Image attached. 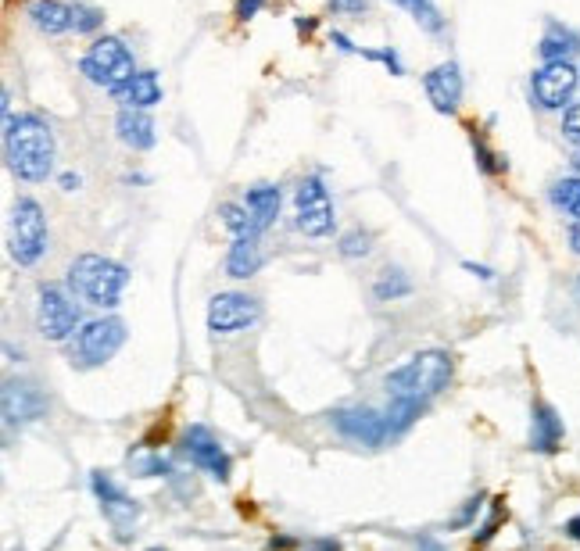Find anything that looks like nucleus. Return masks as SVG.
<instances>
[{"mask_svg": "<svg viewBox=\"0 0 580 551\" xmlns=\"http://www.w3.org/2000/svg\"><path fill=\"white\" fill-rule=\"evenodd\" d=\"M312 551H341V544L333 541V537H316V541L308 544Z\"/></svg>", "mask_w": 580, "mask_h": 551, "instance_id": "37", "label": "nucleus"}, {"mask_svg": "<svg viewBox=\"0 0 580 551\" xmlns=\"http://www.w3.org/2000/svg\"><path fill=\"white\" fill-rule=\"evenodd\" d=\"M563 133L580 144V104H573V108L563 115Z\"/></svg>", "mask_w": 580, "mask_h": 551, "instance_id": "34", "label": "nucleus"}, {"mask_svg": "<svg viewBox=\"0 0 580 551\" xmlns=\"http://www.w3.org/2000/svg\"><path fill=\"white\" fill-rule=\"evenodd\" d=\"M219 219H222V226L230 229L233 237H248V233H251V212H248V204H233V201L219 204Z\"/></svg>", "mask_w": 580, "mask_h": 551, "instance_id": "27", "label": "nucleus"}, {"mask_svg": "<svg viewBox=\"0 0 580 551\" xmlns=\"http://www.w3.org/2000/svg\"><path fill=\"white\" fill-rule=\"evenodd\" d=\"M36 326H40L43 340H72V333L79 330V305L76 297L65 294L54 283H43L40 294H36Z\"/></svg>", "mask_w": 580, "mask_h": 551, "instance_id": "7", "label": "nucleus"}, {"mask_svg": "<svg viewBox=\"0 0 580 551\" xmlns=\"http://www.w3.org/2000/svg\"><path fill=\"white\" fill-rule=\"evenodd\" d=\"M79 183H83V179H79L76 172H65V176H61V190H69V194L72 190H79Z\"/></svg>", "mask_w": 580, "mask_h": 551, "instance_id": "39", "label": "nucleus"}, {"mask_svg": "<svg viewBox=\"0 0 580 551\" xmlns=\"http://www.w3.org/2000/svg\"><path fill=\"white\" fill-rule=\"evenodd\" d=\"M90 491H94V498L101 501V512L111 523V530H115V537H119V541H129V530H133L140 519L137 501L129 498V494L122 491L108 473H101V469L90 473Z\"/></svg>", "mask_w": 580, "mask_h": 551, "instance_id": "10", "label": "nucleus"}, {"mask_svg": "<svg viewBox=\"0 0 580 551\" xmlns=\"http://www.w3.org/2000/svg\"><path fill=\"white\" fill-rule=\"evenodd\" d=\"M115 97H122L126 108L151 111L154 104H162V83H158V72H137V76L126 83V90H119Z\"/></svg>", "mask_w": 580, "mask_h": 551, "instance_id": "21", "label": "nucleus"}, {"mask_svg": "<svg viewBox=\"0 0 580 551\" xmlns=\"http://www.w3.org/2000/svg\"><path fill=\"white\" fill-rule=\"evenodd\" d=\"M265 0H237V18L240 22H248V18H255L258 11H262Z\"/></svg>", "mask_w": 580, "mask_h": 551, "instance_id": "36", "label": "nucleus"}, {"mask_svg": "<svg viewBox=\"0 0 580 551\" xmlns=\"http://www.w3.org/2000/svg\"><path fill=\"white\" fill-rule=\"evenodd\" d=\"M373 294H376V301H398V297L412 294V280L398 269V265H387V269H380V276H376Z\"/></svg>", "mask_w": 580, "mask_h": 551, "instance_id": "23", "label": "nucleus"}, {"mask_svg": "<svg viewBox=\"0 0 580 551\" xmlns=\"http://www.w3.org/2000/svg\"><path fill=\"white\" fill-rule=\"evenodd\" d=\"M26 15L47 36L69 33L72 29V4H65V0H29Z\"/></svg>", "mask_w": 580, "mask_h": 551, "instance_id": "19", "label": "nucleus"}, {"mask_svg": "<svg viewBox=\"0 0 580 551\" xmlns=\"http://www.w3.org/2000/svg\"><path fill=\"white\" fill-rule=\"evenodd\" d=\"M462 269H466V272H477L480 280H491V276H495V272L487 269V265H477V262H466V265H462Z\"/></svg>", "mask_w": 580, "mask_h": 551, "instance_id": "40", "label": "nucleus"}, {"mask_svg": "<svg viewBox=\"0 0 580 551\" xmlns=\"http://www.w3.org/2000/svg\"><path fill=\"white\" fill-rule=\"evenodd\" d=\"M115 133H119V140L126 147H133V151H151L154 147V119L151 111L144 108H122L119 115H115Z\"/></svg>", "mask_w": 580, "mask_h": 551, "instance_id": "17", "label": "nucleus"}, {"mask_svg": "<svg viewBox=\"0 0 580 551\" xmlns=\"http://www.w3.org/2000/svg\"><path fill=\"white\" fill-rule=\"evenodd\" d=\"M4 162L26 183H43L54 169V133L40 115L4 119Z\"/></svg>", "mask_w": 580, "mask_h": 551, "instance_id": "1", "label": "nucleus"}, {"mask_svg": "<svg viewBox=\"0 0 580 551\" xmlns=\"http://www.w3.org/2000/svg\"><path fill=\"white\" fill-rule=\"evenodd\" d=\"M455 376V358L441 348H427L409 355L398 369L384 376L391 398H412V401H434L441 390H448Z\"/></svg>", "mask_w": 580, "mask_h": 551, "instance_id": "2", "label": "nucleus"}, {"mask_svg": "<svg viewBox=\"0 0 580 551\" xmlns=\"http://www.w3.org/2000/svg\"><path fill=\"white\" fill-rule=\"evenodd\" d=\"M137 469H140V476H169L172 473V462L165 455H151V458H144Z\"/></svg>", "mask_w": 580, "mask_h": 551, "instance_id": "33", "label": "nucleus"}, {"mask_svg": "<svg viewBox=\"0 0 580 551\" xmlns=\"http://www.w3.org/2000/svg\"><path fill=\"white\" fill-rule=\"evenodd\" d=\"M47 215L40 201L33 197H18L11 208V258L18 265H36L47 251Z\"/></svg>", "mask_w": 580, "mask_h": 551, "instance_id": "6", "label": "nucleus"}, {"mask_svg": "<svg viewBox=\"0 0 580 551\" xmlns=\"http://www.w3.org/2000/svg\"><path fill=\"white\" fill-rule=\"evenodd\" d=\"M258 319H262V305L251 294H240V290H222L208 301V330L215 337L251 330Z\"/></svg>", "mask_w": 580, "mask_h": 551, "instance_id": "9", "label": "nucleus"}, {"mask_svg": "<svg viewBox=\"0 0 580 551\" xmlns=\"http://www.w3.org/2000/svg\"><path fill=\"white\" fill-rule=\"evenodd\" d=\"M69 294L83 305L94 308H115L129 287V269L115 258L104 255H79L72 258L69 272H65Z\"/></svg>", "mask_w": 580, "mask_h": 551, "instance_id": "3", "label": "nucleus"}, {"mask_svg": "<svg viewBox=\"0 0 580 551\" xmlns=\"http://www.w3.org/2000/svg\"><path fill=\"white\" fill-rule=\"evenodd\" d=\"M473 154H477L480 169L491 172V176H495V172H505V162H502V158H498L495 151H491V147H487V140L477 133V129H473Z\"/></svg>", "mask_w": 580, "mask_h": 551, "instance_id": "31", "label": "nucleus"}, {"mask_svg": "<svg viewBox=\"0 0 580 551\" xmlns=\"http://www.w3.org/2000/svg\"><path fill=\"white\" fill-rule=\"evenodd\" d=\"M577 36L573 33H566V29H559V26H552L545 33V40H541V47H538V54L545 61H570V54L577 51Z\"/></svg>", "mask_w": 580, "mask_h": 551, "instance_id": "25", "label": "nucleus"}, {"mask_svg": "<svg viewBox=\"0 0 580 551\" xmlns=\"http://www.w3.org/2000/svg\"><path fill=\"white\" fill-rule=\"evenodd\" d=\"M337 251H341L344 258H366L369 251H373V233L362 226L348 229L341 240H337Z\"/></svg>", "mask_w": 580, "mask_h": 551, "instance_id": "28", "label": "nucleus"}, {"mask_svg": "<svg viewBox=\"0 0 580 551\" xmlns=\"http://www.w3.org/2000/svg\"><path fill=\"white\" fill-rule=\"evenodd\" d=\"M423 90H427L430 104H434L441 115H455L462 101V72L455 61H441L437 68H430L423 76Z\"/></svg>", "mask_w": 580, "mask_h": 551, "instance_id": "15", "label": "nucleus"}, {"mask_svg": "<svg viewBox=\"0 0 580 551\" xmlns=\"http://www.w3.org/2000/svg\"><path fill=\"white\" fill-rule=\"evenodd\" d=\"M570 247H573V251H577V255H580V222L570 229Z\"/></svg>", "mask_w": 580, "mask_h": 551, "instance_id": "42", "label": "nucleus"}, {"mask_svg": "<svg viewBox=\"0 0 580 551\" xmlns=\"http://www.w3.org/2000/svg\"><path fill=\"white\" fill-rule=\"evenodd\" d=\"M79 72L94 86H104L108 94H119V90H126L129 79L137 76V61L119 36H97L79 58Z\"/></svg>", "mask_w": 580, "mask_h": 551, "instance_id": "4", "label": "nucleus"}, {"mask_svg": "<svg viewBox=\"0 0 580 551\" xmlns=\"http://www.w3.org/2000/svg\"><path fill=\"white\" fill-rule=\"evenodd\" d=\"M104 26V11L94 4H72V29L76 33H97Z\"/></svg>", "mask_w": 580, "mask_h": 551, "instance_id": "30", "label": "nucleus"}, {"mask_svg": "<svg viewBox=\"0 0 580 551\" xmlns=\"http://www.w3.org/2000/svg\"><path fill=\"white\" fill-rule=\"evenodd\" d=\"M552 204L559 212H566L570 219L580 222V176H566V179H555L552 190H548Z\"/></svg>", "mask_w": 580, "mask_h": 551, "instance_id": "24", "label": "nucleus"}, {"mask_svg": "<svg viewBox=\"0 0 580 551\" xmlns=\"http://www.w3.org/2000/svg\"><path fill=\"white\" fill-rule=\"evenodd\" d=\"M423 401H412V398H391V405H387V430H391V437H401V433L409 430L412 423H416L419 416H423Z\"/></svg>", "mask_w": 580, "mask_h": 551, "instance_id": "22", "label": "nucleus"}, {"mask_svg": "<svg viewBox=\"0 0 580 551\" xmlns=\"http://www.w3.org/2000/svg\"><path fill=\"white\" fill-rule=\"evenodd\" d=\"M294 544H298V541H294V537H273V541H269V548H280V551H287V548H294Z\"/></svg>", "mask_w": 580, "mask_h": 551, "instance_id": "41", "label": "nucleus"}, {"mask_svg": "<svg viewBox=\"0 0 580 551\" xmlns=\"http://www.w3.org/2000/svg\"><path fill=\"white\" fill-rule=\"evenodd\" d=\"M563 437L566 426L559 419V412L548 401H534V408H530V451L555 455V451L563 448Z\"/></svg>", "mask_w": 580, "mask_h": 551, "instance_id": "16", "label": "nucleus"}, {"mask_svg": "<svg viewBox=\"0 0 580 551\" xmlns=\"http://www.w3.org/2000/svg\"><path fill=\"white\" fill-rule=\"evenodd\" d=\"M244 204H248V212H251V233L262 237L265 229L280 219L283 194H280V187H273V183H258V187H251L248 194H244Z\"/></svg>", "mask_w": 580, "mask_h": 551, "instance_id": "18", "label": "nucleus"}, {"mask_svg": "<svg viewBox=\"0 0 580 551\" xmlns=\"http://www.w3.org/2000/svg\"><path fill=\"white\" fill-rule=\"evenodd\" d=\"M262 237L248 233V237H233V247L230 255H226V272H230L233 280H248L262 269Z\"/></svg>", "mask_w": 580, "mask_h": 551, "instance_id": "20", "label": "nucleus"}, {"mask_svg": "<svg viewBox=\"0 0 580 551\" xmlns=\"http://www.w3.org/2000/svg\"><path fill=\"white\" fill-rule=\"evenodd\" d=\"M391 4L409 11V15L416 18V26H423L427 33H434V36L444 33V18H441V11H437L434 0H391Z\"/></svg>", "mask_w": 580, "mask_h": 551, "instance_id": "26", "label": "nucleus"}, {"mask_svg": "<svg viewBox=\"0 0 580 551\" xmlns=\"http://www.w3.org/2000/svg\"><path fill=\"white\" fill-rule=\"evenodd\" d=\"M333 430L344 433L348 441L362 444V448H380V444L391 437V430H387V416L384 412H376V408H337L330 416Z\"/></svg>", "mask_w": 580, "mask_h": 551, "instance_id": "13", "label": "nucleus"}, {"mask_svg": "<svg viewBox=\"0 0 580 551\" xmlns=\"http://www.w3.org/2000/svg\"><path fill=\"white\" fill-rule=\"evenodd\" d=\"M126 344V323L119 315H101L83 323L69 340V358L76 369H97V365L111 362Z\"/></svg>", "mask_w": 580, "mask_h": 551, "instance_id": "5", "label": "nucleus"}, {"mask_svg": "<svg viewBox=\"0 0 580 551\" xmlns=\"http://www.w3.org/2000/svg\"><path fill=\"white\" fill-rule=\"evenodd\" d=\"M183 455H187L197 469H205L212 480H219V484L230 480L233 458H230V451L222 448L219 437H215L208 426H201V423L187 426V433H183Z\"/></svg>", "mask_w": 580, "mask_h": 551, "instance_id": "11", "label": "nucleus"}, {"mask_svg": "<svg viewBox=\"0 0 580 551\" xmlns=\"http://www.w3.org/2000/svg\"><path fill=\"white\" fill-rule=\"evenodd\" d=\"M294 208H298V229L305 237H330L333 233V201L326 190L323 176H305L301 179L298 194H294Z\"/></svg>", "mask_w": 580, "mask_h": 551, "instance_id": "8", "label": "nucleus"}, {"mask_svg": "<svg viewBox=\"0 0 580 551\" xmlns=\"http://www.w3.org/2000/svg\"><path fill=\"white\" fill-rule=\"evenodd\" d=\"M563 530H566V537H570V541H580V516H570V519H566Z\"/></svg>", "mask_w": 580, "mask_h": 551, "instance_id": "38", "label": "nucleus"}, {"mask_svg": "<svg viewBox=\"0 0 580 551\" xmlns=\"http://www.w3.org/2000/svg\"><path fill=\"white\" fill-rule=\"evenodd\" d=\"M573 176H580V154H573Z\"/></svg>", "mask_w": 580, "mask_h": 551, "instance_id": "44", "label": "nucleus"}, {"mask_svg": "<svg viewBox=\"0 0 580 551\" xmlns=\"http://www.w3.org/2000/svg\"><path fill=\"white\" fill-rule=\"evenodd\" d=\"M0 408H4V423L8 426H26V423L43 419V412H47V398L36 390V383L8 380L4 383V394H0Z\"/></svg>", "mask_w": 580, "mask_h": 551, "instance_id": "14", "label": "nucleus"}, {"mask_svg": "<svg viewBox=\"0 0 580 551\" xmlns=\"http://www.w3.org/2000/svg\"><path fill=\"white\" fill-rule=\"evenodd\" d=\"M419 548H423V551H441V544L430 541V537H419Z\"/></svg>", "mask_w": 580, "mask_h": 551, "instance_id": "43", "label": "nucleus"}, {"mask_svg": "<svg viewBox=\"0 0 580 551\" xmlns=\"http://www.w3.org/2000/svg\"><path fill=\"white\" fill-rule=\"evenodd\" d=\"M580 72L570 61H545V65L530 76V90H534V101L548 111H559L570 104L573 90H577Z\"/></svg>", "mask_w": 580, "mask_h": 551, "instance_id": "12", "label": "nucleus"}, {"mask_svg": "<svg viewBox=\"0 0 580 551\" xmlns=\"http://www.w3.org/2000/svg\"><path fill=\"white\" fill-rule=\"evenodd\" d=\"M480 505H484V494H473L470 501H462V509H459V516L452 519V530H466V526H473V519L480 516Z\"/></svg>", "mask_w": 580, "mask_h": 551, "instance_id": "32", "label": "nucleus"}, {"mask_svg": "<svg viewBox=\"0 0 580 551\" xmlns=\"http://www.w3.org/2000/svg\"><path fill=\"white\" fill-rule=\"evenodd\" d=\"M505 516H509V512H505V501L495 498V501H491V516H487L484 523L477 526V534H473V548H484V544L495 541L498 526L505 523Z\"/></svg>", "mask_w": 580, "mask_h": 551, "instance_id": "29", "label": "nucleus"}, {"mask_svg": "<svg viewBox=\"0 0 580 551\" xmlns=\"http://www.w3.org/2000/svg\"><path fill=\"white\" fill-rule=\"evenodd\" d=\"M330 8L337 15H359V11H366V0H330Z\"/></svg>", "mask_w": 580, "mask_h": 551, "instance_id": "35", "label": "nucleus"}, {"mask_svg": "<svg viewBox=\"0 0 580 551\" xmlns=\"http://www.w3.org/2000/svg\"><path fill=\"white\" fill-rule=\"evenodd\" d=\"M147 551H165V548H147Z\"/></svg>", "mask_w": 580, "mask_h": 551, "instance_id": "45", "label": "nucleus"}]
</instances>
